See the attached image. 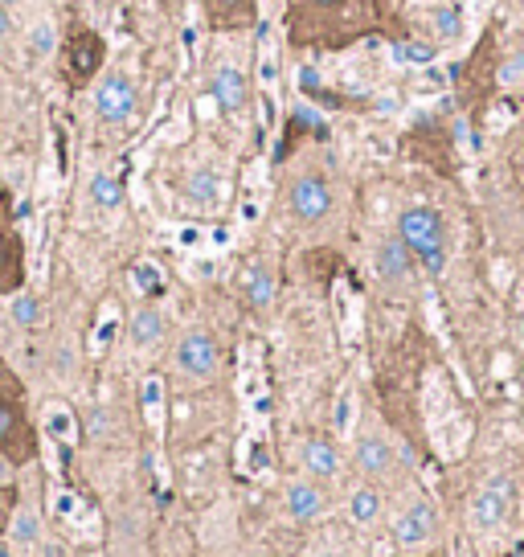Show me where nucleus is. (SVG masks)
I'll list each match as a JSON object with an SVG mask.
<instances>
[{"instance_id": "6ab92c4d", "label": "nucleus", "mask_w": 524, "mask_h": 557, "mask_svg": "<svg viewBox=\"0 0 524 557\" xmlns=\"http://www.w3.org/2000/svg\"><path fill=\"white\" fill-rule=\"evenodd\" d=\"M246 299H250L254 308H267L271 299H275V275H271L267 263H254L246 271Z\"/></svg>"}, {"instance_id": "aec40b11", "label": "nucleus", "mask_w": 524, "mask_h": 557, "mask_svg": "<svg viewBox=\"0 0 524 557\" xmlns=\"http://www.w3.org/2000/svg\"><path fill=\"white\" fill-rule=\"evenodd\" d=\"M332 431L340 439H353L357 431V394H353V385H344L340 398H336V410H332Z\"/></svg>"}, {"instance_id": "2eb2a0df", "label": "nucleus", "mask_w": 524, "mask_h": 557, "mask_svg": "<svg viewBox=\"0 0 524 557\" xmlns=\"http://www.w3.org/2000/svg\"><path fill=\"white\" fill-rule=\"evenodd\" d=\"M160 336H164V316H160L156 308H140L136 316H131V324H127V340H131L136 349H152Z\"/></svg>"}, {"instance_id": "4c0bfd02", "label": "nucleus", "mask_w": 524, "mask_h": 557, "mask_svg": "<svg viewBox=\"0 0 524 557\" xmlns=\"http://www.w3.org/2000/svg\"><path fill=\"white\" fill-rule=\"evenodd\" d=\"M246 557H267V553H246Z\"/></svg>"}, {"instance_id": "412c9836", "label": "nucleus", "mask_w": 524, "mask_h": 557, "mask_svg": "<svg viewBox=\"0 0 524 557\" xmlns=\"http://www.w3.org/2000/svg\"><path fill=\"white\" fill-rule=\"evenodd\" d=\"M91 201L99 209H119L123 205V181L111 177V173H95L91 177Z\"/></svg>"}, {"instance_id": "9b49d317", "label": "nucleus", "mask_w": 524, "mask_h": 557, "mask_svg": "<svg viewBox=\"0 0 524 557\" xmlns=\"http://www.w3.org/2000/svg\"><path fill=\"white\" fill-rule=\"evenodd\" d=\"M353 459H357L361 471H369V476H389L393 471V443L377 431H365L353 447Z\"/></svg>"}, {"instance_id": "f704fd0d", "label": "nucleus", "mask_w": 524, "mask_h": 557, "mask_svg": "<svg viewBox=\"0 0 524 557\" xmlns=\"http://www.w3.org/2000/svg\"><path fill=\"white\" fill-rule=\"evenodd\" d=\"M9 29H13V21H9V13L0 9V37H9Z\"/></svg>"}, {"instance_id": "4468645a", "label": "nucleus", "mask_w": 524, "mask_h": 557, "mask_svg": "<svg viewBox=\"0 0 524 557\" xmlns=\"http://www.w3.org/2000/svg\"><path fill=\"white\" fill-rule=\"evenodd\" d=\"M287 512L295 521H320L324 517V492L316 484H303V480L287 484Z\"/></svg>"}, {"instance_id": "f3484780", "label": "nucleus", "mask_w": 524, "mask_h": 557, "mask_svg": "<svg viewBox=\"0 0 524 557\" xmlns=\"http://www.w3.org/2000/svg\"><path fill=\"white\" fill-rule=\"evenodd\" d=\"M377 517H381V492L377 488H357L353 496H348V521H353L357 529L377 525Z\"/></svg>"}, {"instance_id": "f257e3e1", "label": "nucleus", "mask_w": 524, "mask_h": 557, "mask_svg": "<svg viewBox=\"0 0 524 557\" xmlns=\"http://www.w3.org/2000/svg\"><path fill=\"white\" fill-rule=\"evenodd\" d=\"M0 455L13 467H25L37 459V431H33V418H29L25 385L5 365V357H0Z\"/></svg>"}, {"instance_id": "20e7f679", "label": "nucleus", "mask_w": 524, "mask_h": 557, "mask_svg": "<svg viewBox=\"0 0 524 557\" xmlns=\"http://www.w3.org/2000/svg\"><path fill=\"white\" fill-rule=\"evenodd\" d=\"M512 496H516L512 480H504V476L488 480L484 488H479V492L471 496V508H467V517H471V529H479V533H496V529H500V525L508 521Z\"/></svg>"}, {"instance_id": "a878e982", "label": "nucleus", "mask_w": 524, "mask_h": 557, "mask_svg": "<svg viewBox=\"0 0 524 557\" xmlns=\"http://www.w3.org/2000/svg\"><path fill=\"white\" fill-rule=\"evenodd\" d=\"M131 279H136V287L144 295H160L164 291V275H160L156 263H136V267H131Z\"/></svg>"}, {"instance_id": "1a4fd4ad", "label": "nucleus", "mask_w": 524, "mask_h": 557, "mask_svg": "<svg viewBox=\"0 0 524 557\" xmlns=\"http://www.w3.org/2000/svg\"><path fill=\"white\" fill-rule=\"evenodd\" d=\"M177 369L189 373V377H213L217 369V345H213V336L205 328H193L181 336V345H177Z\"/></svg>"}, {"instance_id": "5701e85b", "label": "nucleus", "mask_w": 524, "mask_h": 557, "mask_svg": "<svg viewBox=\"0 0 524 557\" xmlns=\"http://www.w3.org/2000/svg\"><path fill=\"white\" fill-rule=\"evenodd\" d=\"M393 58L406 62V66H430L439 58V50H434L430 41H402V46H393Z\"/></svg>"}, {"instance_id": "9d476101", "label": "nucleus", "mask_w": 524, "mask_h": 557, "mask_svg": "<svg viewBox=\"0 0 524 557\" xmlns=\"http://www.w3.org/2000/svg\"><path fill=\"white\" fill-rule=\"evenodd\" d=\"M209 91H213L217 107L230 111V115H238V111L250 103V87H246V78H242L238 66H217V70H213V82H209Z\"/></svg>"}, {"instance_id": "2f4dec72", "label": "nucleus", "mask_w": 524, "mask_h": 557, "mask_svg": "<svg viewBox=\"0 0 524 557\" xmlns=\"http://www.w3.org/2000/svg\"><path fill=\"white\" fill-rule=\"evenodd\" d=\"M299 82H303L308 91H320V74H316V70H303V74H299Z\"/></svg>"}, {"instance_id": "b1692460", "label": "nucleus", "mask_w": 524, "mask_h": 557, "mask_svg": "<svg viewBox=\"0 0 524 557\" xmlns=\"http://www.w3.org/2000/svg\"><path fill=\"white\" fill-rule=\"evenodd\" d=\"M242 467L250 471V476H267V471H271V451L262 447L258 439H246L242 443Z\"/></svg>"}, {"instance_id": "c756f323", "label": "nucleus", "mask_w": 524, "mask_h": 557, "mask_svg": "<svg viewBox=\"0 0 524 557\" xmlns=\"http://www.w3.org/2000/svg\"><path fill=\"white\" fill-rule=\"evenodd\" d=\"M37 537V517L33 512H17V525H13V541L17 545H29Z\"/></svg>"}, {"instance_id": "cd10ccee", "label": "nucleus", "mask_w": 524, "mask_h": 557, "mask_svg": "<svg viewBox=\"0 0 524 557\" xmlns=\"http://www.w3.org/2000/svg\"><path fill=\"white\" fill-rule=\"evenodd\" d=\"M17 488L13 484H0V529H9L13 525V517H17Z\"/></svg>"}, {"instance_id": "72a5a7b5", "label": "nucleus", "mask_w": 524, "mask_h": 557, "mask_svg": "<svg viewBox=\"0 0 524 557\" xmlns=\"http://www.w3.org/2000/svg\"><path fill=\"white\" fill-rule=\"evenodd\" d=\"M316 557H344L336 545H316Z\"/></svg>"}, {"instance_id": "393cba45", "label": "nucleus", "mask_w": 524, "mask_h": 557, "mask_svg": "<svg viewBox=\"0 0 524 557\" xmlns=\"http://www.w3.org/2000/svg\"><path fill=\"white\" fill-rule=\"evenodd\" d=\"M29 46H33V54H37V58H50V54H54V46H58L54 25H50V21H37V25L29 29Z\"/></svg>"}, {"instance_id": "0eeeda50", "label": "nucleus", "mask_w": 524, "mask_h": 557, "mask_svg": "<svg viewBox=\"0 0 524 557\" xmlns=\"http://www.w3.org/2000/svg\"><path fill=\"white\" fill-rule=\"evenodd\" d=\"M434 533H439V508H434L430 496H418L410 508L398 512V521H393V541L406 545V549L426 545Z\"/></svg>"}, {"instance_id": "7c9ffc66", "label": "nucleus", "mask_w": 524, "mask_h": 557, "mask_svg": "<svg viewBox=\"0 0 524 557\" xmlns=\"http://www.w3.org/2000/svg\"><path fill=\"white\" fill-rule=\"evenodd\" d=\"M520 78H524V50H520V54H512V58L504 62L500 82H508V87H512V82H520Z\"/></svg>"}, {"instance_id": "473e14b6", "label": "nucleus", "mask_w": 524, "mask_h": 557, "mask_svg": "<svg viewBox=\"0 0 524 557\" xmlns=\"http://www.w3.org/2000/svg\"><path fill=\"white\" fill-rule=\"evenodd\" d=\"M13 471H17V467H13L5 455H0V484H13Z\"/></svg>"}, {"instance_id": "4be33fe9", "label": "nucleus", "mask_w": 524, "mask_h": 557, "mask_svg": "<svg viewBox=\"0 0 524 557\" xmlns=\"http://www.w3.org/2000/svg\"><path fill=\"white\" fill-rule=\"evenodd\" d=\"M9 316H13L21 328H33V324L41 320V299L29 295V291H17V295L9 299Z\"/></svg>"}, {"instance_id": "e433bc0d", "label": "nucleus", "mask_w": 524, "mask_h": 557, "mask_svg": "<svg viewBox=\"0 0 524 557\" xmlns=\"http://www.w3.org/2000/svg\"><path fill=\"white\" fill-rule=\"evenodd\" d=\"M316 5H336V0H316Z\"/></svg>"}, {"instance_id": "c85d7f7f", "label": "nucleus", "mask_w": 524, "mask_h": 557, "mask_svg": "<svg viewBox=\"0 0 524 557\" xmlns=\"http://www.w3.org/2000/svg\"><path fill=\"white\" fill-rule=\"evenodd\" d=\"M160 394H164V385H160L156 377H148V381H144V406H148V414H152L156 426H160V402H164Z\"/></svg>"}, {"instance_id": "ddd939ff", "label": "nucleus", "mask_w": 524, "mask_h": 557, "mask_svg": "<svg viewBox=\"0 0 524 557\" xmlns=\"http://www.w3.org/2000/svg\"><path fill=\"white\" fill-rule=\"evenodd\" d=\"M410 259H414V254L406 250L402 238H385V242L377 246V254H373V267H377V275H381L385 283H402V279L410 275Z\"/></svg>"}, {"instance_id": "dca6fc26", "label": "nucleus", "mask_w": 524, "mask_h": 557, "mask_svg": "<svg viewBox=\"0 0 524 557\" xmlns=\"http://www.w3.org/2000/svg\"><path fill=\"white\" fill-rule=\"evenodd\" d=\"M430 25H434V37L439 41H459L463 37V5L459 0H439V5L430 9Z\"/></svg>"}, {"instance_id": "c9c22d12", "label": "nucleus", "mask_w": 524, "mask_h": 557, "mask_svg": "<svg viewBox=\"0 0 524 557\" xmlns=\"http://www.w3.org/2000/svg\"><path fill=\"white\" fill-rule=\"evenodd\" d=\"M516 336H520V345H524V316H520V324H516Z\"/></svg>"}, {"instance_id": "7ed1b4c3", "label": "nucleus", "mask_w": 524, "mask_h": 557, "mask_svg": "<svg viewBox=\"0 0 524 557\" xmlns=\"http://www.w3.org/2000/svg\"><path fill=\"white\" fill-rule=\"evenodd\" d=\"M25 287V238L17 226L13 193L0 189V299H13Z\"/></svg>"}, {"instance_id": "423d86ee", "label": "nucleus", "mask_w": 524, "mask_h": 557, "mask_svg": "<svg viewBox=\"0 0 524 557\" xmlns=\"http://www.w3.org/2000/svg\"><path fill=\"white\" fill-rule=\"evenodd\" d=\"M136 103H140L136 82H131L123 70H111V74L99 82V91H95V111H99V119L111 123V127H119V123H127L131 115H136Z\"/></svg>"}, {"instance_id": "f8f14e48", "label": "nucleus", "mask_w": 524, "mask_h": 557, "mask_svg": "<svg viewBox=\"0 0 524 557\" xmlns=\"http://www.w3.org/2000/svg\"><path fill=\"white\" fill-rule=\"evenodd\" d=\"M222 189H226V181H222V173H217L213 164L193 168L189 181H185V197L193 205H201V209H217V205H222Z\"/></svg>"}, {"instance_id": "f03ea898", "label": "nucleus", "mask_w": 524, "mask_h": 557, "mask_svg": "<svg viewBox=\"0 0 524 557\" xmlns=\"http://www.w3.org/2000/svg\"><path fill=\"white\" fill-rule=\"evenodd\" d=\"M398 238L406 242V250L414 259L430 271L439 275L447 267V226H443V213L430 209V205H410L402 209L398 218Z\"/></svg>"}, {"instance_id": "bb28decb", "label": "nucleus", "mask_w": 524, "mask_h": 557, "mask_svg": "<svg viewBox=\"0 0 524 557\" xmlns=\"http://www.w3.org/2000/svg\"><path fill=\"white\" fill-rule=\"evenodd\" d=\"M275 46H271V41H262V50H258V78H262V87H275Z\"/></svg>"}, {"instance_id": "a211bd4d", "label": "nucleus", "mask_w": 524, "mask_h": 557, "mask_svg": "<svg viewBox=\"0 0 524 557\" xmlns=\"http://www.w3.org/2000/svg\"><path fill=\"white\" fill-rule=\"evenodd\" d=\"M303 463H308V471H312V476H320V480H332L340 471V455L324 439H312L308 447H303Z\"/></svg>"}, {"instance_id": "39448f33", "label": "nucleus", "mask_w": 524, "mask_h": 557, "mask_svg": "<svg viewBox=\"0 0 524 557\" xmlns=\"http://www.w3.org/2000/svg\"><path fill=\"white\" fill-rule=\"evenodd\" d=\"M99 66H103V37L95 29L74 25L66 37V82L70 87H86Z\"/></svg>"}, {"instance_id": "6e6552de", "label": "nucleus", "mask_w": 524, "mask_h": 557, "mask_svg": "<svg viewBox=\"0 0 524 557\" xmlns=\"http://www.w3.org/2000/svg\"><path fill=\"white\" fill-rule=\"evenodd\" d=\"M328 209H332V189H328V181L324 177H316V173H308V177H299L295 185H291V213L299 222H320V218H328Z\"/></svg>"}]
</instances>
